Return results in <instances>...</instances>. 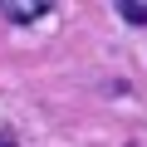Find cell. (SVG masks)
<instances>
[{
  "label": "cell",
  "instance_id": "obj_1",
  "mask_svg": "<svg viewBox=\"0 0 147 147\" xmlns=\"http://www.w3.org/2000/svg\"><path fill=\"white\" fill-rule=\"evenodd\" d=\"M0 15H5L10 25H34V20H49L54 5H49V0H34V5H15V0H5V5H0Z\"/></svg>",
  "mask_w": 147,
  "mask_h": 147
},
{
  "label": "cell",
  "instance_id": "obj_2",
  "mask_svg": "<svg viewBox=\"0 0 147 147\" xmlns=\"http://www.w3.org/2000/svg\"><path fill=\"white\" fill-rule=\"evenodd\" d=\"M118 20H127V25H147V5H132V0H118Z\"/></svg>",
  "mask_w": 147,
  "mask_h": 147
},
{
  "label": "cell",
  "instance_id": "obj_3",
  "mask_svg": "<svg viewBox=\"0 0 147 147\" xmlns=\"http://www.w3.org/2000/svg\"><path fill=\"white\" fill-rule=\"evenodd\" d=\"M0 147H15V137H10V132H0Z\"/></svg>",
  "mask_w": 147,
  "mask_h": 147
}]
</instances>
